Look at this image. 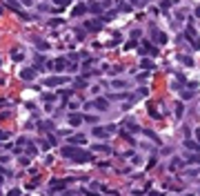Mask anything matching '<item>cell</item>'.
Returning <instances> with one entry per match:
<instances>
[{"instance_id":"6da1fadb","label":"cell","mask_w":200,"mask_h":196,"mask_svg":"<svg viewBox=\"0 0 200 196\" xmlns=\"http://www.w3.org/2000/svg\"><path fill=\"white\" fill-rule=\"evenodd\" d=\"M62 156L65 158H71V161H91V152H82V145L76 147V145H65L62 147Z\"/></svg>"},{"instance_id":"7a4b0ae2","label":"cell","mask_w":200,"mask_h":196,"mask_svg":"<svg viewBox=\"0 0 200 196\" xmlns=\"http://www.w3.org/2000/svg\"><path fill=\"white\" fill-rule=\"evenodd\" d=\"M185 36H187V38L194 42V49H200V36L196 34V29H194V27H187V29H185Z\"/></svg>"},{"instance_id":"3957f363","label":"cell","mask_w":200,"mask_h":196,"mask_svg":"<svg viewBox=\"0 0 200 196\" xmlns=\"http://www.w3.org/2000/svg\"><path fill=\"white\" fill-rule=\"evenodd\" d=\"M67 80H69V76H51L45 82H47V87H58V85H62V82H67Z\"/></svg>"},{"instance_id":"277c9868","label":"cell","mask_w":200,"mask_h":196,"mask_svg":"<svg viewBox=\"0 0 200 196\" xmlns=\"http://www.w3.org/2000/svg\"><path fill=\"white\" fill-rule=\"evenodd\" d=\"M140 54H149V56L154 54V56H156V54H158V49H156L151 42H142V47H140Z\"/></svg>"},{"instance_id":"5b68a950","label":"cell","mask_w":200,"mask_h":196,"mask_svg":"<svg viewBox=\"0 0 200 196\" xmlns=\"http://www.w3.org/2000/svg\"><path fill=\"white\" fill-rule=\"evenodd\" d=\"M67 65H69V60H65V58L53 60V71H65V69H67Z\"/></svg>"},{"instance_id":"8992f818","label":"cell","mask_w":200,"mask_h":196,"mask_svg":"<svg viewBox=\"0 0 200 196\" xmlns=\"http://www.w3.org/2000/svg\"><path fill=\"white\" fill-rule=\"evenodd\" d=\"M82 120H84V116H80V114H69V123L73 125V127H78V125H82Z\"/></svg>"},{"instance_id":"52a82bcc","label":"cell","mask_w":200,"mask_h":196,"mask_svg":"<svg viewBox=\"0 0 200 196\" xmlns=\"http://www.w3.org/2000/svg\"><path fill=\"white\" fill-rule=\"evenodd\" d=\"M91 105L96 107V109H102V111H104V109L109 107V102L104 100V98H96V100H91Z\"/></svg>"},{"instance_id":"ba28073f","label":"cell","mask_w":200,"mask_h":196,"mask_svg":"<svg viewBox=\"0 0 200 196\" xmlns=\"http://www.w3.org/2000/svg\"><path fill=\"white\" fill-rule=\"evenodd\" d=\"M96 138H107L109 136V132H107V127H93V132H91Z\"/></svg>"},{"instance_id":"9c48e42d","label":"cell","mask_w":200,"mask_h":196,"mask_svg":"<svg viewBox=\"0 0 200 196\" xmlns=\"http://www.w3.org/2000/svg\"><path fill=\"white\" fill-rule=\"evenodd\" d=\"M67 183H69V181H51V185H53L51 192H62L67 187Z\"/></svg>"},{"instance_id":"30bf717a","label":"cell","mask_w":200,"mask_h":196,"mask_svg":"<svg viewBox=\"0 0 200 196\" xmlns=\"http://www.w3.org/2000/svg\"><path fill=\"white\" fill-rule=\"evenodd\" d=\"M20 78H22V80H33V78H36V69H22Z\"/></svg>"},{"instance_id":"8fae6325","label":"cell","mask_w":200,"mask_h":196,"mask_svg":"<svg viewBox=\"0 0 200 196\" xmlns=\"http://www.w3.org/2000/svg\"><path fill=\"white\" fill-rule=\"evenodd\" d=\"M89 11V7L84 5V2H80V5H76V9H73V16H82V14H87Z\"/></svg>"},{"instance_id":"7c38bea8","label":"cell","mask_w":200,"mask_h":196,"mask_svg":"<svg viewBox=\"0 0 200 196\" xmlns=\"http://www.w3.org/2000/svg\"><path fill=\"white\" fill-rule=\"evenodd\" d=\"M185 147H187V149H196V152H200V143H194L189 136L185 138Z\"/></svg>"},{"instance_id":"4fadbf2b","label":"cell","mask_w":200,"mask_h":196,"mask_svg":"<svg viewBox=\"0 0 200 196\" xmlns=\"http://www.w3.org/2000/svg\"><path fill=\"white\" fill-rule=\"evenodd\" d=\"M69 143H71V145H84L87 141H84V136L78 134V136H71V138H69Z\"/></svg>"},{"instance_id":"5bb4252c","label":"cell","mask_w":200,"mask_h":196,"mask_svg":"<svg viewBox=\"0 0 200 196\" xmlns=\"http://www.w3.org/2000/svg\"><path fill=\"white\" fill-rule=\"evenodd\" d=\"M87 29H89V31H98V29H100V20H89V22H87Z\"/></svg>"},{"instance_id":"9a60e30c","label":"cell","mask_w":200,"mask_h":196,"mask_svg":"<svg viewBox=\"0 0 200 196\" xmlns=\"http://www.w3.org/2000/svg\"><path fill=\"white\" fill-rule=\"evenodd\" d=\"M25 58V54L20 51V49H16V51H11V60H16V62H20Z\"/></svg>"},{"instance_id":"2e32d148","label":"cell","mask_w":200,"mask_h":196,"mask_svg":"<svg viewBox=\"0 0 200 196\" xmlns=\"http://www.w3.org/2000/svg\"><path fill=\"white\" fill-rule=\"evenodd\" d=\"M7 2H9V7H11L14 11H18V14L22 16V11H20V2H18V0H7Z\"/></svg>"},{"instance_id":"e0dca14e","label":"cell","mask_w":200,"mask_h":196,"mask_svg":"<svg viewBox=\"0 0 200 196\" xmlns=\"http://www.w3.org/2000/svg\"><path fill=\"white\" fill-rule=\"evenodd\" d=\"M140 67H142V69H154V62H151L149 58H142V60H140Z\"/></svg>"},{"instance_id":"ac0fdd59","label":"cell","mask_w":200,"mask_h":196,"mask_svg":"<svg viewBox=\"0 0 200 196\" xmlns=\"http://www.w3.org/2000/svg\"><path fill=\"white\" fill-rule=\"evenodd\" d=\"M93 152H100V154H107V152H111V149H109L107 145H93Z\"/></svg>"},{"instance_id":"d6986e66","label":"cell","mask_w":200,"mask_h":196,"mask_svg":"<svg viewBox=\"0 0 200 196\" xmlns=\"http://www.w3.org/2000/svg\"><path fill=\"white\" fill-rule=\"evenodd\" d=\"M154 38H156L160 45H165V42H167V36H165V34H158V31H154Z\"/></svg>"},{"instance_id":"ffe728a7","label":"cell","mask_w":200,"mask_h":196,"mask_svg":"<svg viewBox=\"0 0 200 196\" xmlns=\"http://www.w3.org/2000/svg\"><path fill=\"white\" fill-rule=\"evenodd\" d=\"M187 163H200V154H187Z\"/></svg>"},{"instance_id":"44dd1931","label":"cell","mask_w":200,"mask_h":196,"mask_svg":"<svg viewBox=\"0 0 200 196\" xmlns=\"http://www.w3.org/2000/svg\"><path fill=\"white\" fill-rule=\"evenodd\" d=\"M149 114H151V118H156V120H158V118H163V116H160V111H158V109H156L154 105L149 107Z\"/></svg>"},{"instance_id":"7402d4cb","label":"cell","mask_w":200,"mask_h":196,"mask_svg":"<svg viewBox=\"0 0 200 196\" xmlns=\"http://www.w3.org/2000/svg\"><path fill=\"white\" fill-rule=\"evenodd\" d=\"M89 11H93V14H100V11H102V7H100L98 2H91V5H89Z\"/></svg>"},{"instance_id":"603a6c76","label":"cell","mask_w":200,"mask_h":196,"mask_svg":"<svg viewBox=\"0 0 200 196\" xmlns=\"http://www.w3.org/2000/svg\"><path fill=\"white\" fill-rule=\"evenodd\" d=\"M25 152H27V154H29V156H33V154H38V152H36V145H33V143H27V149H25Z\"/></svg>"},{"instance_id":"cb8c5ba5","label":"cell","mask_w":200,"mask_h":196,"mask_svg":"<svg viewBox=\"0 0 200 196\" xmlns=\"http://www.w3.org/2000/svg\"><path fill=\"white\" fill-rule=\"evenodd\" d=\"M38 127H40L42 132H45V129H47V132H53V125H51V123H40Z\"/></svg>"},{"instance_id":"d4e9b609","label":"cell","mask_w":200,"mask_h":196,"mask_svg":"<svg viewBox=\"0 0 200 196\" xmlns=\"http://www.w3.org/2000/svg\"><path fill=\"white\" fill-rule=\"evenodd\" d=\"M111 85L116 87V89H118V87L122 89V87H127V82H125V80H111Z\"/></svg>"},{"instance_id":"484cf974","label":"cell","mask_w":200,"mask_h":196,"mask_svg":"<svg viewBox=\"0 0 200 196\" xmlns=\"http://www.w3.org/2000/svg\"><path fill=\"white\" fill-rule=\"evenodd\" d=\"M180 165H182V161H180V158H174V161H171V167H169V170H176V167H180Z\"/></svg>"},{"instance_id":"4316f807","label":"cell","mask_w":200,"mask_h":196,"mask_svg":"<svg viewBox=\"0 0 200 196\" xmlns=\"http://www.w3.org/2000/svg\"><path fill=\"white\" fill-rule=\"evenodd\" d=\"M182 111H185V107H182V102H178V105H176V114H178V116H182Z\"/></svg>"},{"instance_id":"83f0119b","label":"cell","mask_w":200,"mask_h":196,"mask_svg":"<svg viewBox=\"0 0 200 196\" xmlns=\"http://www.w3.org/2000/svg\"><path fill=\"white\" fill-rule=\"evenodd\" d=\"M109 98H116V100H125V98H131L129 94H118V96H109Z\"/></svg>"},{"instance_id":"f1b7e54d","label":"cell","mask_w":200,"mask_h":196,"mask_svg":"<svg viewBox=\"0 0 200 196\" xmlns=\"http://www.w3.org/2000/svg\"><path fill=\"white\" fill-rule=\"evenodd\" d=\"M180 60H182L185 65H189V67H191V65H194V60H191V58H187V56H180Z\"/></svg>"},{"instance_id":"f546056e","label":"cell","mask_w":200,"mask_h":196,"mask_svg":"<svg viewBox=\"0 0 200 196\" xmlns=\"http://www.w3.org/2000/svg\"><path fill=\"white\" fill-rule=\"evenodd\" d=\"M84 120H87V123H91V125H96L98 118H96V116H84Z\"/></svg>"},{"instance_id":"4dcf8cb0","label":"cell","mask_w":200,"mask_h":196,"mask_svg":"<svg viewBox=\"0 0 200 196\" xmlns=\"http://www.w3.org/2000/svg\"><path fill=\"white\" fill-rule=\"evenodd\" d=\"M127 125H129V129H133V132H140V127H138L136 123H131V120H129V123H127Z\"/></svg>"},{"instance_id":"1f68e13d","label":"cell","mask_w":200,"mask_h":196,"mask_svg":"<svg viewBox=\"0 0 200 196\" xmlns=\"http://www.w3.org/2000/svg\"><path fill=\"white\" fill-rule=\"evenodd\" d=\"M76 87H87V80H84V78H80L78 82H76Z\"/></svg>"},{"instance_id":"d6a6232c","label":"cell","mask_w":200,"mask_h":196,"mask_svg":"<svg viewBox=\"0 0 200 196\" xmlns=\"http://www.w3.org/2000/svg\"><path fill=\"white\" fill-rule=\"evenodd\" d=\"M67 69H69V71H76V69H78V65H76V62H69V65H67Z\"/></svg>"},{"instance_id":"836d02e7","label":"cell","mask_w":200,"mask_h":196,"mask_svg":"<svg viewBox=\"0 0 200 196\" xmlns=\"http://www.w3.org/2000/svg\"><path fill=\"white\" fill-rule=\"evenodd\" d=\"M9 138V132H2V129H0V141H7Z\"/></svg>"},{"instance_id":"e575fe53","label":"cell","mask_w":200,"mask_h":196,"mask_svg":"<svg viewBox=\"0 0 200 196\" xmlns=\"http://www.w3.org/2000/svg\"><path fill=\"white\" fill-rule=\"evenodd\" d=\"M69 96H71V91H62V94H60L62 100H69Z\"/></svg>"},{"instance_id":"d590c367","label":"cell","mask_w":200,"mask_h":196,"mask_svg":"<svg viewBox=\"0 0 200 196\" xmlns=\"http://www.w3.org/2000/svg\"><path fill=\"white\" fill-rule=\"evenodd\" d=\"M22 5H27V7H31V0H20Z\"/></svg>"},{"instance_id":"8d00e7d4","label":"cell","mask_w":200,"mask_h":196,"mask_svg":"<svg viewBox=\"0 0 200 196\" xmlns=\"http://www.w3.org/2000/svg\"><path fill=\"white\" fill-rule=\"evenodd\" d=\"M0 174H9V172L5 170V167H2V165H0Z\"/></svg>"},{"instance_id":"74e56055","label":"cell","mask_w":200,"mask_h":196,"mask_svg":"<svg viewBox=\"0 0 200 196\" xmlns=\"http://www.w3.org/2000/svg\"><path fill=\"white\" fill-rule=\"evenodd\" d=\"M196 136H198V143H200V132H196Z\"/></svg>"},{"instance_id":"f35d334b","label":"cell","mask_w":200,"mask_h":196,"mask_svg":"<svg viewBox=\"0 0 200 196\" xmlns=\"http://www.w3.org/2000/svg\"><path fill=\"white\" fill-rule=\"evenodd\" d=\"M196 16H198V18H200V7H198V11H196Z\"/></svg>"}]
</instances>
